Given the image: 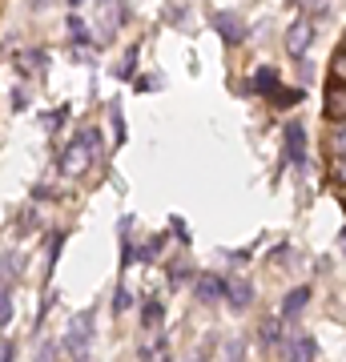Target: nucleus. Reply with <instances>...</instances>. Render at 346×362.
<instances>
[{
  "mask_svg": "<svg viewBox=\"0 0 346 362\" xmlns=\"http://www.w3.org/2000/svg\"><path fill=\"white\" fill-rule=\"evenodd\" d=\"M286 157L294 165H306V125L302 121H290L286 125Z\"/></svg>",
  "mask_w": 346,
  "mask_h": 362,
  "instance_id": "1",
  "label": "nucleus"
},
{
  "mask_svg": "<svg viewBox=\"0 0 346 362\" xmlns=\"http://www.w3.org/2000/svg\"><path fill=\"white\" fill-rule=\"evenodd\" d=\"M322 113H326V121H342V117H346V81L334 77V85L326 89V105H322Z\"/></svg>",
  "mask_w": 346,
  "mask_h": 362,
  "instance_id": "2",
  "label": "nucleus"
},
{
  "mask_svg": "<svg viewBox=\"0 0 346 362\" xmlns=\"http://www.w3.org/2000/svg\"><path fill=\"white\" fill-rule=\"evenodd\" d=\"M93 145H97V137H93V133H85V137H81V149L73 145V149L64 153V161H61V169H64V173H81V169H85V157H89V149H93Z\"/></svg>",
  "mask_w": 346,
  "mask_h": 362,
  "instance_id": "3",
  "label": "nucleus"
},
{
  "mask_svg": "<svg viewBox=\"0 0 346 362\" xmlns=\"http://www.w3.org/2000/svg\"><path fill=\"white\" fill-rule=\"evenodd\" d=\"M214 25H218V33L230 40V45H233V40H246V25H242V21H233L230 13H218V16H214Z\"/></svg>",
  "mask_w": 346,
  "mask_h": 362,
  "instance_id": "4",
  "label": "nucleus"
},
{
  "mask_svg": "<svg viewBox=\"0 0 346 362\" xmlns=\"http://www.w3.org/2000/svg\"><path fill=\"white\" fill-rule=\"evenodd\" d=\"M306 302H310V286H298V290H290L282 302V318H294V314L306 310Z\"/></svg>",
  "mask_w": 346,
  "mask_h": 362,
  "instance_id": "5",
  "label": "nucleus"
},
{
  "mask_svg": "<svg viewBox=\"0 0 346 362\" xmlns=\"http://www.w3.org/2000/svg\"><path fill=\"white\" fill-rule=\"evenodd\" d=\"M221 294H226V282H221V278H214V274L197 278V298H202V302H218Z\"/></svg>",
  "mask_w": 346,
  "mask_h": 362,
  "instance_id": "6",
  "label": "nucleus"
},
{
  "mask_svg": "<svg viewBox=\"0 0 346 362\" xmlns=\"http://www.w3.org/2000/svg\"><path fill=\"white\" fill-rule=\"evenodd\" d=\"M306 45H310V25H306V21H298V25L290 28V37H286V49L294 52V57H302Z\"/></svg>",
  "mask_w": 346,
  "mask_h": 362,
  "instance_id": "7",
  "label": "nucleus"
},
{
  "mask_svg": "<svg viewBox=\"0 0 346 362\" xmlns=\"http://www.w3.org/2000/svg\"><path fill=\"white\" fill-rule=\"evenodd\" d=\"M326 149H330V157L334 153H346V117H342V121H334L330 137H326Z\"/></svg>",
  "mask_w": 346,
  "mask_h": 362,
  "instance_id": "8",
  "label": "nucleus"
},
{
  "mask_svg": "<svg viewBox=\"0 0 346 362\" xmlns=\"http://www.w3.org/2000/svg\"><path fill=\"white\" fill-rule=\"evenodd\" d=\"M298 101H306L302 89H282V85L274 89V105H278V109H290V105H298Z\"/></svg>",
  "mask_w": 346,
  "mask_h": 362,
  "instance_id": "9",
  "label": "nucleus"
},
{
  "mask_svg": "<svg viewBox=\"0 0 346 362\" xmlns=\"http://www.w3.org/2000/svg\"><path fill=\"white\" fill-rule=\"evenodd\" d=\"M290 354H294V358H318V342H314V338H294V342H290Z\"/></svg>",
  "mask_w": 346,
  "mask_h": 362,
  "instance_id": "10",
  "label": "nucleus"
},
{
  "mask_svg": "<svg viewBox=\"0 0 346 362\" xmlns=\"http://www.w3.org/2000/svg\"><path fill=\"white\" fill-rule=\"evenodd\" d=\"M254 89L274 93V89H278V73H274L270 65H262V69H258V77H254Z\"/></svg>",
  "mask_w": 346,
  "mask_h": 362,
  "instance_id": "11",
  "label": "nucleus"
},
{
  "mask_svg": "<svg viewBox=\"0 0 346 362\" xmlns=\"http://www.w3.org/2000/svg\"><path fill=\"white\" fill-rule=\"evenodd\" d=\"M161 318H166V306L161 302H145V310H142V322L154 330V326H161Z\"/></svg>",
  "mask_w": 346,
  "mask_h": 362,
  "instance_id": "12",
  "label": "nucleus"
},
{
  "mask_svg": "<svg viewBox=\"0 0 346 362\" xmlns=\"http://www.w3.org/2000/svg\"><path fill=\"white\" fill-rule=\"evenodd\" d=\"M69 33H73V40H77V45H89V28H85V21H81L77 13L69 16Z\"/></svg>",
  "mask_w": 346,
  "mask_h": 362,
  "instance_id": "13",
  "label": "nucleus"
},
{
  "mask_svg": "<svg viewBox=\"0 0 346 362\" xmlns=\"http://www.w3.org/2000/svg\"><path fill=\"white\" fill-rule=\"evenodd\" d=\"M230 302L242 310V306H250V282H238V286H230Z\"/></svg>",
  "mask_w": 346,
  "mask_h": 362,
  "instance_id": "14",
  "label": "nucleus"
},
{
  "mask_svg": "<svg viewBox=\"0 0 346 362\" xmlns=\"http://www.w3.org/2000/svg\"><path fill=\"white\" fill-rule=\"evenodd\" d=\"M8 322H13V294L0 290V330H4Z\"/></svg>",
  "mask_w": 346,
  "mask_h": 362,
  "instance_id": "15",
  "label": "nucleus"
},
{
  "mask_svg": "<svg viewBox=\"0 0 346 362\" xmlns=\"http://www.w3.org/2000/svg\"><path fill=\"white\" fill-rule=\"evenodd\" d=\"M330 177L338 185H346V153H334V165H330Z\"/></svg>",
  "mask_w": 346,
  "mask_h": 362,
  "instance_id": "16",
  "label": "nucleus"
},
{
  "mask_svg": "<svg viewBox=\"0 0 346 362\" xmlns=\"http://www.w3.org/2000/svg\"><path fill=\"white\" fill-rule=\"evenodd\" d=\"M262 338H266V342H278V338H282V322H278V318H270V322L262 326Z\"/></svg>",
  "mask_w": 346,
  "mask_h": 362,
  "instance_id": "17",
  "label": "nucleus"
},
{
  "mask_svg": "<svg viewBox=\"0 0 346 362\" xmlns=\"http://www.w3.org/2000/svg\"><path fill=\"white\" fill-rule=\"evenodd\" d=\"M16 270H21V266H16V258H8V254H4V258H0V282H8V274L16 278Z\"/></svg>",
  "mask_w": 346,
  "mask_h": 362,
  "instance_id": "18",
  "label": "nucleus"
},
{
  "mask_svg": "<svg viewBox=\"0 0 346 362\" xmlns=\"http://www.w3.org/2000/svg\"><path fill=\"white\" fill-rule=\"evenodd\" d=\"M334 77H338V81H346V49L338 52V61H334Z\"/></svg>",
  "mask_w": 346,
  "mask_h": 362,
  "instance_id": "19",
  "label": "nucleus"
},
{
  "mask_svg": "<svg viewBox=\"0 0 346 362\" xmlns=\"http://www.w3.org/2000/svg\"><path fill=\"white\" fill-rule=\"evenodd\" d=\"M133 65H137V49H129V57H125V69H121V77H133Z\"/></svg>",
  "mask_w": 346,
  "mask_h": 362,
  "instance_id": "20",
  "label": "nucleus"
},
{
  "mask_svg": "<svg viewBox=\"0 0 346 362\" xmlns=\"http://www.w3.org/2000/svg\"><path fill=\"white\" fill-rule=\"evenodd\" d=\"M125 306H129V294H125V290H117V302H113V310L121 314V310H125Z\"/></svg>",
  "mask_w": 346,
  "mask_h": 362,
  "instance_id": "21",
  "label": "nucleus"
},
{
  "mask_svg": "<svg viewBox=\"0 0 346 362\" xmlns=\"http://www.w3.org/2000/svg\"><path fill=\"white\" fill-rule=\"evenodd\" d=\"M69 4H81V0H69Z\"/></svg>",
  "mask_w": 346,
  "mask_h": 362,
  "instance_id": "22",
  "label": "nucleus"
},
{
  "mask_svg": "<svg viewBox=\"0 0 346 362\" xmlns=\"http://www.w3.org/2000/svg\"><path fill=\"white\" fill-rule=\"evenodd\" d=\"M290 4H294V0H290Z\"/></svg>",
  "mask_w": 346,
  "mask_h": 362,
  "instance_id": "23",
  "label": "nucleus"
}]
</instances>
